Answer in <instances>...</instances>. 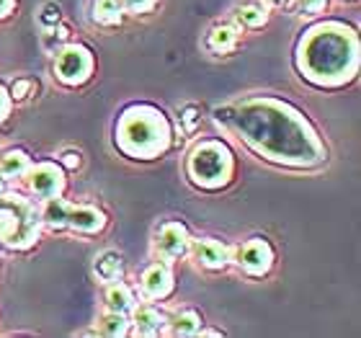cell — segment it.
I'll return each mask as SVG.
<instances>
[{
    "label": "cell",
    "mask_w": 361,
    "mask_h": 338,
    "mask_svg": "<svg viewBox=\"0 0 361 338\" xmlns=\"http://www.w3.org/2000/svg\"><path fill=\"white\" fill-rule=\"evenodd\" d=\"M361 47L356 29L341 21H323L310 26L297 42V70L317 88H341L359 73Z\"/></svg>",
    "instance_id": "2"
},
{
    "label": "cell",
    "mask_w": 361,
    "mask_h": 338,
    "mask_svg": "<svg viewBox=\"0 0 361 338\" xmlns=\"http://www.w3.org/2000/svg\"><path fill=\"white\" fill-rule=\"evenodd\" d=\"M238 44V29L230 23H217L214 29L207 34V49L214 54H225Z\"/></svg>",
    "instance_id": "17"
},
{
    "label": "cell",
    "mask_w": 361,
    "mask_h": 338,
    "mask_svg": "<svg viewBox=\"0 0 361 338\" xmlns=\"http://www.w3.org/2000/svg\"><path fill=\"white\" fill-rule=\"evenodd\" d=\"M180 124H183V129H186V132H196V127L202 124L199 109H196V106H186V109H183V114H180Z\"/></svg>",
    "instance_id": "26"
},
{
    "label": "cell",
    "mask_w": 361,
    "mask_h": 338,
    "mask_svg": "<svg viewBox=\"0 0 361 338\" xmlns=\"http://www.w3.org/2000/svg\"><path fill=\"white\" fill-rule=\"evenodd\" d=\"M13 8H16V0H0V21L13 13Z\"/></svg>",
    "instance_id": "30"
},
{
    "label": "cell",
    "mask_w": 361,
    "mask_h": 338,
    "mask_svg": "<svg viewBox=\"0 0 361 338\" xmlns=\"http://www.w3.org/2000/svg\"><path fill=\"white\" fill-rule=\"evenodd\" d=\"M233 152L219 140H204L188 152L186 158L188 181L199 188H207V191H217V188L227 186L233 179Z\"/></svg>",
    "instance_id": "5"
},
{
    "label": "cell",
    "mask_w": 361,
    "mask_h": 338,
    "mask_svg": "<svg viewBox=\"0 0 361 338\" xmlns=\"http://www.w3.org/2000/svg\"><path fill=\"white\" fill-rule=\"evenodd\" d=\"M11 106H13V101H11V93H8L6 85H0V121L11 114Z\"/></svg>",
    "instance_id": "28"
},
{
    "label": "cell",
    "mask_w": 361,
    "mask_h": 338,
    "mask_svg": "<svg viewBox=\"0 0 361 338\" xmlns=\"http://www.w3.org/2000/svg\"><path fill=\"white\" fill-rule=\"evenodd\" d=\"M171 289H173V271H171L168 261H158L145 269L142 279H140L142 297H147V300H163V297L171 294Z\"/></svg>",
    "instance_id": "11"
},
{
    "label": "cell",
    "mask_w": 361,
    "mask_h": 338,
    "mask_svg": "<svg viewBox=\"0 0 361 338\" xmlns=\"http://www.w3.org/2000/svg\"><path fill=\"white\" fill-rule=\"evenodd\" d=\"M96 331L101 333V336H127L129 333V318L121 315V313H111V310H106L104 315L98 318L96 323Z\"/></svg>",
    "instance_id": "21"
},
{
    "label": "cell",
    "mask_w": 361,
    "mask_h": 338,
    "mask_svg": "<svg viewBox=\"0 0 361 338\" xmlns=\"http://www.w3.org/2000/svg\"><path fill=\"white\" fill-rule=\"evenodd\" d=\"M34 80H29V78H18V80H13V85H11V101H26V98L34 93Z\"/></svg>",
    "instance_id": "22"
},
{
    "label": "cell",
    "mask_w": 361,
    "mask_h": 338,
    "mask_svg": "<svg viewBox=\"0 0 361 338\" xmlns=\"http://www.w3.org/2000/svg\"><path fill=\"white\" fill-rule=\"evenodd\" d=\"M214 121L230 129L258 158L284 168H317L328 160L325 143L312 121L276 96H253L214 111Z\"/></svg>",
    "instance_id": "1"
},
{
    "label": "cell",
    "mask_w": 361,
    "mask_h": 338,
    "mask_svg": "<svg viewBox=\"0 0 361 338\" xmlns=\"http://www.w3.org/2000/svg\"><path fill=\"white\" fill-rule=\"evenodd\" d=\"M54 76L62 85H83L93 76V54L83 44H68L54 52Z\"/></svg>",
    "instance_id": "6"
},
{
    "label": "cell",
    "mask_w": 361,
    "mask_h": 338,
    "mask_svg": "<svg viewBox=\"0 0 361 338\" xmlns=\"http://www.w3.org/2000/svg\"><path fill=\"white\" fill-rule=\"evenodd\" d=\"M39 23H42L44 29H52V26H57V23H60V8L54 6V3H47V6L42 8Z\"/></svg>",
    "instance_id": "25"
},
{
    "label": "cell",
    "mask_w": 361,
    "mask_h": 338,
    "mask_svg": "<svg viewBox=\"0 0 361 338\" xmlns=\"http://www.w3.org/2000/svg\"><path fill=\"white\" fill-rule=\"evenodd\" d=\"M199 331H202V318L196 315L194 310H180L173 318H168L166 331L163 333L186 338V336H199Z\"/></svg>",
    "instance_id": "16"
},
{
    "label": "cell",
    "mask_w": 361,
    "mask_h": 338,
    "mask_svg": "<svg viewBox=\"0 0 361 338\" xmlns=\"http://www.w3.org/2000/svg\"><path fill=\"white\" fill-rule=\"evenodd\" d=\"M68 34H70L68 26H60V23H57V26H52V29H47V34H44V47L54 54V42H57V44H62V42L68 39Z\"/></svg>",
    "instance_id": "23"
},
{
    "label": "cell",
    "mask_w": 361,
    "mask_h": 338,
    "mask_svg": "<svg viewBox=\"0 0 361 338\" xmlns=\"http://www.w3.org/2000/svg\"><path fill=\"white\" fill-rule=\"evenodd\" d=\"M155 6H158V0H121L124 13H150Z\"/></svg>",
    "instance_id": "24"
},
{
    "label": "cell",
    "mask_w": 361,
    "mask_h": 338,
    "mask_svg": "<svg viewBox=\"0 0 361 338\" xmlns=\"http://www.w3.org/2000/svg\"><path fill=\"white\" fill-rule=\"evenodd\" d=\"M62 166L70 168V171H75V168H80V152L75 150H68V152H62Z\"/></svg>",
    "instance_id": "29"
},
{
    "label": "cell",
    "mask_w": 361,
    "mask_h": 338,
    "mask_svg": "<svg viewBox=\"0 0 361 338\" xmlns=\"http://www.w3.org/2000/svg\"><path fill=\"white\" fill-rule=\"evenodd\" d=\"M3 181H6V179H3V176H0V194H3Z\"/></svg>",
    "instance_id": "32"
},
{
    "label": "cell",
    "mask_w": 361,
    "mask_h": 338,
    "mask_svg": "<svg viewBox=\"0 0 361 338\" xmlns=\"http://www.w3.org/2000/svg\"><path fill=\"white\" fill-rule=\"evenodd\" d=\"M230 263H235L248 277H266L274 266V248L264 238H250L230 251Z\"/></svg>",
    "instance_id": "7"
},
{
    "label": "cell",
    "mask_w": 361,
    "mask_h": 338,
    "mask_svg": "<svg viewBox=\"0 0 361 338\" xmlns=\"http://www.w3.org/2000/svg\"><path fill=\"white\" fill-rule=\"evenodd\" d=\"M31 158L23 150H6L0 155V176L3 179H23V173L29 171Z\"/></svg>",
    "instance_id": "18"
},
{
    "label": "cell",
    "mask_w": 361,
    "mask_h": 338,
    "mask_svg": "<svg viewBox=\"0 0 361 338\" xmlns=\"http://www.w3.org/2000/svg\"><path fill=\"white\" fill-rule=\"evenodd\" d=\"M65 227L78 230L85 235H96L106 227V215L98 207H88V204H68L65 210Z\"/></svg>",
    "instance_id": "12"
},
{
    "label": "cell",
    "mask_w": 361,
    "mask_h": 338,
    "mask_svg": "<svg viewBox=\"0 0 361 338\" xmlns=\"http://www.w3.org/2000/svg\"><path fill=\"white\" fill-rule=\"evenodd\" d=\"M23 183L39 199H52V196H60L65 188V173L57 163H49V160L31 163L29 171L23 173Z\"/></svg>",
    "instance_id": "8"
},
{
    "label": "cell",
    "mask_w": 361,
    "mask_h": 338,
    "mask_svg": "<svg viewBox=\"0 0 361 338\" xmlns=\"http://www.w3.org/2000/svg\"><path fill=\"white\" fill-rule=\"evenodd\" d=\"M188 253L204 271H222L230 263V248L214 238H196L188 243Z\"/></svg>",
    "instance_id": "10"
},
{
    "label": "cell",
    "mask_w": 361,
    "mask_h": 338,
    "mask_svg": "<svg viewBox=\"0 0 361 338\" xmlns=\"http://www.w3.org/2000/svg\"><path fill=\"white\" fill-rule=\"evenodd\" d=\"M114 143L127 158L152 160L171 147V124L155 106L132 104L116 119Z\"/></svg>",
    "instance_id": "3"
},
{
    "label": "cell",
    "mask_w": 361,
    "mask_h": 338,
    "mask_svg": "<svg viewBox=\"0 0 361 338\" xmlns=\"http://www.w3.org/2000/svg\"><path fill=\"white\" fill-rule=\"evenodd\" d=\"M93 269H96V277L101 282H116L121 277V271H124V261H121V255L116 251H104L101 255H96Z\"/></svg>",
    "instance_id": "19"
},
{
    "label": "cell",
    "mask_w": 361,
    "mask_h": 338,
    "mask_svg": "<svg viewBox=\"0 0 361 338\" xmlns=\"http://www.w3.org/2000/svg\"><path fill=\"white\" fill-rule=\"evenodd\" d=\"M104 305L111 313L129 315L135 310V294H132V289L127 284H121V282H109V286H106L104 292Z\"/></svg>",
    "instance_id": "15"
},
{
    "label": "cell",
    "mask_w": 361,
    "mask_h": 338,
    "mask_svg": "<svg viewBox=\"0 0 361 338\" xmlns=\"http://www.w3.org/2000/svg\"><path fill=\"white\" fill-rule=\"evenodd\" d=\"M188 243H191V235H188L186 225L176 222V219H168L155 233V253L160 255V261L171 263L188 253Z\"/></svg>",
    "instance_id": "9"
},
{
    "label": "cell",
    "mask_w": 361,
    "mask_h": 338,
    "mask_svg": "<svg viewBox=\"0 0 361 338\" xmlns=\"http://www.w3.org/2000/svg\"><path fill=\"white\" fill-rule=\"evenodd\" d=\"M124 18L121 0H93V21L101 26H116Z\"/></svg>",
    "instance_id": "20"
},
{
    "label": "cell",
    "mask_w": 361,
    "mask_h": 338,
    "mask_svg": "<svg viewBox=\"0 0 361 338\" xmlns=\"http://www.w3.org/2000/svg\"><path fill=\"white\" fill-rule=\"evenodd\" d=\"M294 6H297L300 13L315 16V13H320V11L328 8V0H294Z\"/></svg>",
    "instance_id": "27"
},
{
    "label": "cell",
    "mask_w": 361,
    "mask_h": 338,
    "mask_svg": "<svg viewBox=\"0 0 361 338\" xmlns=\"http://www.w3.org/2000/svg\"><path fill=\"white\" fill-rule=\"evenodd\" d=\"M42 217L39 207L23 194H0V246L29 251L39 241Z\"/></svg>",
    "instance_id": "4"
},
{
    "label": "cell",
    "mask_w": 361,
    "mask_h": 338,
    "mask_svg": "<svg viewBox=\"0 0 361 338\" xmlns=\"http://www.w3.org/2000/svg\"><path fill=\"white\" fill-rule=\"evenodd\" d=\"M166 323L168 315L160 313L158 308H152V305H140V308L135 305L132 320H129V325H135L137 336H160V333L166 331Z\"/></svg>",
    "instance_id": "13"
},
{
    "label": "cell",
    "mask_w": 361,
    "mask_h": 338,
    "mask_svg": "<svg viewBox=\"0 0 361 338\" xmlns=\"http://www.w3.org/2000/svg\"><path fill=\"white\" fill-rule=\"evenodd\" d=\"M266 3H269V6H276V8H281V6H289V3H292V0H266Z\"/></svg>",
    "instance_id": "31"
},
{
    "label": "cell",
    "mask_w": 361,
    "mask_h": 338,
    "mask_svg": "<svg viewBox=\"0 0 361 338\" xmlns=\"http://www.w3.org/2000/svg\"><path fill=\"white\" fill-rule=\"evenodd\" d=\"M233 21L243 29H258L269 21V8L261 0H245L233 8Z\"/></svg>",
    "instance_id": "14"
}]
</instances>
